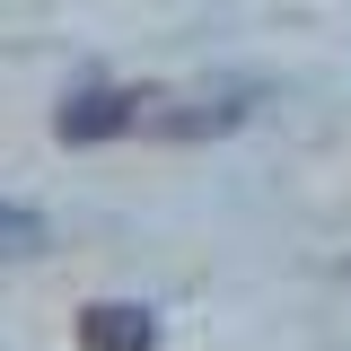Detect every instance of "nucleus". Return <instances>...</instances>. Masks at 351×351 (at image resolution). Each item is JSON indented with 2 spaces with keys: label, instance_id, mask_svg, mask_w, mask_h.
I'll return each instance as SVG.
<instances>
[{
  "label": "nucleus",
  "instance_id": "nucleus-1",
  "mask_svg": "<svg viewBox=\"0 0 351 351\" xmlns=\"http://www.w3.org/2000/svg\"><path fill=\"white\" fill-rule=\"evenodd\" d=\"M246 123V97H141L132 132H167V141H202V132Z\"/></svg>",
  "mask_w": 351,
  "mask_h": 351
},
{
  "label": "nucleus",
  "instance_id": "nucleus-2",
  "mask_svg": "<svg viewBox=\"0 0 351 351\" xmlns=\"http://www.w3.org/2000/svg\"><path fill=\"white\" fill-rule=\"evenodd\" d=\"M141 123V97H123V88H88V97H71L62 114H53V132L62 141H114V132Z\"/></svg>",
  "mask_w": 351,
  "mask_h": 351
},
{
  "label": "nucleus",
  "instance_id": "nucleus-3",
  "mask_svg": "<svg viewBox=\"0 0 351 351\" xmlns=\"http://www.w3.org/2000/svg\"><path fill=\"white\" fill-rule=\"evenodd\" d=\"M80 351H158V325H149V307H132V299H97L80 316Z\"/></svg>",
  "mask_w": 351,
  "mask_h": 351
},
{
  "label": "nucleus",
  "instance_id": "nucleus-4",
  "mask_svg": "<svg viewBox=\"0 0 351 351\" xmlns=\"http://www.w3.org/2000/svg\"><path fill=\"white\" fill-rule=\"evenodd\" d=\"M53 246V228H44V211H27V202H0V263H27Z\"/></svg>",
  "mask_w": 351,
  "mask_h": 351
}]
</instances>
